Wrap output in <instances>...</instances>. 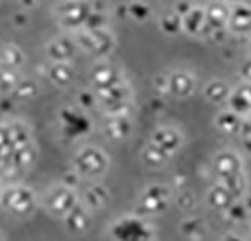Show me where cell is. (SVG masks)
<instances>
[{"mask_svg":"<svg viewBox=\"0 0 251 241\" xmlns=\"http://www.w3.org/2000/svg\"><path fill=\"white\" fill-rule=\"evenodd\" d=\"M244 122L242 116L236 115L232 110H223L217 115L215 118V125L217 128L224 134H238L242 133V128H244Z\"/></svg>","mask_w":251,"mask_h":241,"instance_id":"cell-25","label":"cell"},{"mask_svg":"<svg viewBox=\"0 0 251 241\" xmlns=\"http://www.w3.org/2000/svg\"><path fill=\"white\" fill-rule=\"evenodd\" d=\"M75 42L80 50L94 56L97 60H107L116 47V38L111 30H78L74 35Z\"/></svg>","mask_w":251,"mask_h":241,"instance_id":"cell-3","label":"cell"},{"mask_svg":"<svg viewBox=\"0 0 251 241\" xmlns=\"http://www.w3.org/2000/svg\"><path fill=\"white\" fill-rule=\"evenodd\" d=\"M248 52H250V57H251V38H250V42H248Z\"/></svg>","mask_w":251,"mask_h":241,"instance_id":"cell-42","label":"cell"},{"mask_svg":"<svg viewBox=\"0 0 251 241\" xmlns=\"http://www.w3.org/2000/svg\"><path fill=\"white\" fill-rule=\"evenodd\" d=\"M226 214H227V215H230V217H229L230 220H233V222H241V220H244L245 215H247V208H245L242 204L236 202L233 207H230L229 210L226 211Z\"/></svg>","mask_w":251,"mask_h":241,"instance_id":"cell-35","label":"cell"},{"mask_svg":"<svg viewBox=\"0 0 251 241\" xmlns=\"http://www.w3.org/2000/svg\"><path fill=\"white\" fill-rule=\"evenodd\" d=\"M227 29L235 35H250L251 36V5L250 3L230 5Z\"/></svg>","mask_w":251,"mask_h":241,"instance_id":"cell-16","label":"cell"},{"mask_svg":"<svg viewBox=\"0 0 251 241\" xmlns=\"http://www.w3.org/2000/svg\"><path fill=\"white\" fill-rule=\"evenodd\" d=\"M170 202V188L164 184H152L148 186L139 196L137 210L142 217L155 215L163 213Z\"/></svg>","mask_w":251,"mask_h":241,"instance_id":"cell-10","label":"cell"},{"mask_svg":"<svg viewBox=\"0 0 251 241\" xmlns=\"http://www.w3.org/2000/svg\"><path fill=\"white\" fill-rule=\"evenodd\" d=\"M54 17L57 23L68 29V30H83L84 25L89 18V14L92 12V3L90 2H60L54 6Z\"/></svg>","mask_w":251,"mask_h":241,"instance_id":"cell-7","label":"cell"},{"mask_svg":"<svg viewBox=\"0 0 251 241\" xmlns=\"http://www.w3.org/2000/svg\"><path fill=\"white\" fill-rule=\"evenodd\" d=\"M95 95L98 107L107 116L126 115L132 104V89L126 81Z\"/></svg>","mask_w":251,"mask_h":241,"instance_id":"cell-6","label":"cell"},{"mask_svg":"<svg viewBox=\"0 0 251 241\" xmlns=\"http://www.w3.org/2000/svg\"><path fill=\"white\" fill-rule=\"evenodd\" d=\"M230 92H232L230 86L227 84L226 81H223V80H211L203 89L204 98H206L212 104L227 103Z\"/></svg>","mask_w":251,"mask_h":241,"instance_id":"cell-27","label":"cell"},{"mask_svg":"<svg viewBox=\"0 0 251 241\" xmlns=\"http://www.w3.org/2000/svg\"><path fill=\"white\" fill-rule=\"evenodd\" d=\"M20 71L14 70H2L0 68V94L2 95H12L15 87L21 81Z\"/></svg>","mask_w":251,"mask_h":241,"instance_id":"cell-32","label":"cell"},{"mask_svg":"<svg viewBox=\"0 0 251 241\" xmlns=\"http://www.w3.org/2000/svg\"><path fill=\"white\" fill-rule=\"evenodd\" d=\"M206 201H208V205L211 208L226 213L230 207H233L238 202V198L229 188H226L223 184L217 183L214 187L209 188Z\"/></svg>","mask_w":251,"mask_h":241,"instance_id":"cell-23","label":"cell"},{"mask_svg":"<svg viewBox=\"0 0 251 241\" xmlns=\"http://www.w3.org/2000/svg\"><path fill=\"white\" fill-rule=\"evenodd\" d=\"M78 50L75 38L70 35L56 36L45 44V56L50 63H71Z\"/></svg>","mask_w":251,"mask_h":241,"instance_id":"cell-11","label":"cell"},{"mask_svg":"<svg viewBox=\"0 0 251 241\" xmlns=\"http://www.w3.org/2000/svg\"><path fill=\"white\" fill-rule=\"evenodd\" d=\"M57 119L62 136L70 140L83 139L92 131V121L89 115L77 106L62 107L57 113Z\"/></svg>","mask_w":251,"mask_h":241,"instance_id":"cell-4","label":"cell"},{"mask_svg":"<svg viewBox=\"0 0 251 241\" xmlns=\"http://www.w3.org/2000/svg\"><path fill=\"white\" fill-rule=\"evenodd\" d=\"M220 241H245V240L241 238V237H238V235H235V234H227Z\"/></svg>","mask_w":251,"mask_h":241,"instance_id":"cell-40","label":"cell"},{"mask_svg":"<svg viewBox=\"0 0 251 241\" xmlns=\"http://www.w3.org/2000/svg\"><path fill=\"white\" fill-rule=\"evenodd\" d=\"M78 181H80V177H78V175H77L74 170H71V172H68V173L63 175V181H62V184L66 186V187H70V188L77 190Z\"/></svg>","mask_w":251,"mask_h":241,"instance_id":"cell-37","label":"cell"},{"mask_svg":"<svg viewBox=\"0 0 251 241\" xmlns=\"http://www.w3.org/2000/svg\"><path fill=\"white\" fill-rule=\"evenodd\" d=\"M196 89V77L185 70H176L166 76V92L175 98H188Z\"/></svg>","mask_w":251,"mask_h":241,"instance_id":"cell-13","label":"cell"},{"mask_svg":"<svg viewBox=\"0 0 251 241\" xmlns=\"http://www.w3.org/2000/svg\"><path fill=\"white\" fill-rule=\"evenodd\" d=\"M229 12H230V5H227V3H209L204 8L208 35L227 27Z\"/></svg>","mask_w":251,"mask_h":241,"instance_id":"cell-20","label":"cell"},{"mask_svg":"<svg viewBox=\"0 0 251 241\" xmlns=\"http://www.w3.org/2000/svg\"><path fill=\"white\" fill-rule=\"evenodd\" d=\"M14 151L15 148L9 133V124L8 122L0 124V169L5 167Z\"/></svg>","mask_w":251,"mask_h":241,"instance_id":"cell-29","label":"cell"},{"mask_svg":"<svg viewBox=\"0 0 251 241\" xmlns=\"http://www.w3.org/2000/svg\"><path fill=\"white\" fill-rule=\"evenodd\" d=\"M45 77L57 87H68L75 80V70L71 63H47Z\"/></svg>","mask_w":251,"mask_h":241,"instance_id":"cell-21","label":"cell"},{"mask_svg":"<svg viewBox=\"0 0 251 241\" xmlns=\"http://www.w3.org/2000/svg\"><path fill=\"white\" fill-rule=\"evenodd\" d=\"M182 32H185L191 36L208 35L204 8L193 6L184 17H182Z\"/></svg>","mask_w":251,"mask_h":241,"instance_id":"cell-22","label":"cell"},{"mask_svg":"<svg viewBox=\"0 0 251 241\" xmlns=\"http://www.w3.org/2000/svg\"><path fill=\"white\" fill-rule=\"evenodd\" d=\"M97 104V95L95 92L90 89V91H80L77 95V107H80L81 110H84L87 113L89 108H94Z\"/></svg>","mask_w":251,"mask_h":241,"instance_id":"cell-34","label":"cell"},{"mask_svg":"<svg viewBox=\"0 0 251 241\" xmlns=\"http://www.w3.org/2000/svg\"><path fill=\"white\" fill-rule=\"evenodd\" d=\"M110 167V159L105 152L94 145L80 148L73 159V170L80 178L97 180L107 173Z\"/></svg>","mask_w":251,"mask_h":241,"instance_id":"cell-1","label":"cell"},{"mask_svg":"<svg viewBox=\"0 0 251 241\" xmlns=\"http://www.w3.org/2000/svg\"><path fill=\"white\" fill-rule=\"evenodd\" d=\"M0 207L14 217H29L36 210V194L27 186L15 184L5 187L0 196Z\"/></svg>","mask_w":251,"mask_h":241,"instance_id":"cell-2","label":"cell"},{"mask_svg":"<svg viewBox=\"0 0 251 241\" xmlns=\"http://www.w3.org/2000/svg\"><path fill=\"white\" fill-rule=\"evenodd\" d=\"M0 241H3V235L2 234H0Z\"/></svg>","mask_w":251,"mask_h":241,"instance_id":"cell-44","label":"cell"},{"mask_svg":"<svg viewBox=\"0 0 251 241\" xmlns=\"http://www.w3.org/2000/svg\"><path fill=\"white\" fill-rule=\"evenodd\" d=\"M140 157H142V163L148 169H159V167H163L170 160V157L166 154V152H163L161 149L156 148L151 142H148L143 146Z\"/></svg>","mask_w":251,"mask_h":241,"instance_id":"cell-28","label":"cell"},{"mask_svg":"<svg viewBox=\"0 0 251 241\" xmlns=\"http://www.w3.org/2000/svg\"><path fill=\"white\" fill-rule=\"evenodd\" d=\"M90 87L95 94L108 91L125 81L124 73L119 67L108 60H97V63L90 68L89 73Z\"/></svg>","mask_w":251,"mask_h":241,"instance_id":"cell-9","label":"cell"},{"mask_svg":"<svg viewBox=\"0 0 251 241\" xmlns=\"http://www.w3.org/2000/svg\"><path fill=\"white\" fill-rule=\"evenodd\" d=\"M242 140H244V148L248 154H251V133L242 134Z\"/></svg>","mask_w":251,"mask_h":241,"instance_id":"cell-39","label":"cell"},{"mask_svg":"<svg viewBox=\"0 0 251 241\" xmlns=\"http://www.w3.org/2000/svg\"><path fill=\"white\" fill-rule=\"evenodd\" d=\"M125 14L137 21V23H143V21H148L149 17L152 15V8L148 3H140V2H135V3H128L125 5Z\"/></svg>","mask_w":251,"mask_h":241,"instance_id":"cell-33","label":"cell"},{"mask_svg":"<svg viewBox=\"0 0 251 241\" xmlns=\"http://www.w3.org/2000/svg\"><path fill=\"white\" fill-rule=\"evenodd\" d=\"M12 23L15 27H26L29 23V12L25 11H18L12 15Z\"/></svg>","mask_w":251,"mask_h":241,"instance_id":"cell-36","label":"cell"},{"mask_svg":"<svg viewBox=\"0 0 251 241\" xmlns=\"http://www.w3.org/2000/svg\"><path fill=\"white\" fill-rule=\"evenodd\" d=\"M159 29L170 36L177 35L179 32H182V17L173 9L163 12L159 17Z\"/></svg>","mask_w":251,"mask_h":241,"instance_id":"cell-30","label":"cell"},{"mask_svg":"<svg viewBox=\"0 0 251 241\" xmlns=\"http://www.w3.org/2000/svg\"><path fill=\"white\" fill-rule=\"evenodd\" d=\"M229 110L235 112L239 116H245L251 113V84L242 83L232 89L229 100H227Z\"/></svg>","mask_w":251,"mask_h":241,"instance_id":"cell-19","label":"cell"},{"mask_svg":"<svg viewBox=\"0 0 251 241\" xmlns=\"http://www.w3.org/2000/svg\"><path fill=\"white\" fill-rule=\"evenodd\" d=\"M80 202L92 213L102 210L110 202V191L107 187H104L100 183H94L84 188V193L81 194Z\"/></svg>","mask_w":251,"mask_h":241,"instance_id":"cell-18","label":"cell"},{"mask_svg":"<svg viewBox=\"0 0 251 241\" xmlns=\"http://www.w3.org/2000/svg\"><path fill=\"white\" fill-rule=\"evenodd\" d=\"M2 193H3V187H2V183H0V196H2Z\"/></svg>","mask_w":251,"mask_h":241,"instance_id":"cell-43","label":"cell"},{"mask_svg":"<svg viewBox=\"0 0 251 241\" xmlns=\"http://www.w3.org/2000/svg\"><path fill=\"white\" fill-rule=\"evenodd\" d=\"M39 92V86L35 80L32 79H21L18 86L15 87V91L12 92L14 98L18 101H29L33 100Z\"/></svg>","mask_w":251,"mask_h":241,"instance_id":"cell-31","label":"cell"},{"mask_svg":"<svg viewBox=\"0 0 251 241\" xmlns=\"http://www.w3.org/2000/svg\"><path fill=\"white\" fill-rule=\"evenodd\" d=\"M149 142L153 143L163 152H166L169 157H172L182 148L184 136H182L179 130H176L173 127H159L151 134Z\"/></svg>","mask_w":251,"mask_h":241,"instance_id":"cell-14","label":"cell"},{"mask_svg":"<svg viewBox=\"0 0 251 241\" xmlns=\"http://www.w3.org/2000/svg\"><path fill=\"white\" fill-rule=\"evenodd\" d=\"M134 130V124L131 121L129 113L107 116L102 124L104 136L111 142H124L126 140Z\"/></svg>","mask_w":251,"mask_h":241,"instance_id":"cell-15","label":"cell"},{"mask_svg":"<svg viewBox=\"0 0 251 241\" xmlns=\"http://www.w3.org/2000/svg\"><path fill=\"white\" fill-rule=\"evenodd\" d=\"M80 202V196L77 190L70 188L63 184L51 187L44 198V207L47 213L53 217L62 218L70 213Z\"/></svg>","mask_w":251,"mask_h":241,"instance_id":"cell-8","label":"cell"},{"mask_svg":"<svg viewBox=\"0 0 251 241\" xmlns=\"http://www.w3.org/2000/svg\"><path fill=\"white\" fill-rule=\"evenodd\" d=\"M108 20H110V6L104 3H92V12L89 14V18L84 25L83 30H100L108 29Z\"/></svg>","mask_w":251,"mask_h":241,"instance_id":"cell-26","label":"cell"},{"mask_svg":"<svg viewBox=\"0 0 251 241\" xmlns=\"http://www.w3.org/2000/svg\"><path fill=\"white\" fill-rule=\"evenodd\" d=\"M65 228L71 234H84L92 225V213L81 202H78L70 213L63 217Z\"/></svg>","mask_w":251,"mask_h":241,"instance_id":"cell-17","label":"cell"},{"mask_svg":"<svg viewBox=\"0 0 251 241\" xmlns=\"http://www.w3.org/2000/svg\"><path fill=\"white\" fill-rule=\"evenodd\" d=\"M26 62V54L15 44L0 46V68L18 71Z\"/></svg>","mask_w":251,"mask_h":241,"instance_id":"cell-24","label":"cell"},{"mask_svg":"<svg viewBox=\"0 0 251 241\" xmlns=\"http://www.w3.org/2000/svg\"><path fill=\"white\" fill-rule=\"evenodd\" d=\"M241 76L244 79V83H250L251 84V57L247 59L242 65H241Z\"/></svg>","mask_w":251,"mask_h":241,"instance_id":"cell-38","label":"cell"},{"mask_svg":"<svg viewBox=\"0 0 251 241\" xmlns=\"http://www.w3.org/2000/svg\"><path fill=\"white\" fill-rule=\"evenodd\" d=\"M251 133V113L248 115V119L244 122V128H242V134Z\"/></svg>","mask_w":251,"mask_h":241,"instance_id":"cell-41","label":"cell"},{"mask_svg":"<svg viewBox=\"0 0 251 241\" xmlns=\"http://www.w3.org/2000/svg\"><path fill=\"white\" fill-rule=\"evenodd\" d=\"M214 173L218 183L230 180L244 173V163L242 159L233 151H221L215 156L214 163Z\"/></svg>","mask_w":251,"mask_h":241,"instance_id":"cell-12","label":"cell"},{"mask_svg":"<svg viewBox=\"0 0 251 241\" xmlns=\"http://www.w3.org/2000/svg\"><path fill=\"white\" fill-rule=\"evenodd\" d=\"M115 241H152L153 231L142 215H124L110 226Z\"/></svg>","mask_w":251,"mask_h":241,"instance_id":"cell-5","label":"cell"}]
</instances>
